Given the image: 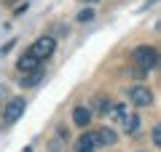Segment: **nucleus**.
<instances>
[{"label":"nucleus","instance_id":"1","mask_svg":"<svg viewBox=\"0 0 161 152\" xmlns=\"http://www.w3.org/2000/svg\"><path fill=\"white\" fill-rule=\"evenodd\" d=\"M132 64L140 69H145V72H150V69L158 64V53H156L153 45H137V48L132 51Z\"/></svg>","mask_w":161,"mask_h":152},{"label":"nucleus","instance_id":"2","mask_svg":"<svg viewBox=\"0 0 161 152\" xmlns=\"http://www.w3.org/2000/svg\"><path fill=\"white\" fill-rule=\"evenodd\" d=\"M30 51H32L35 56L43 62V59H48L54 51H57V40H54L51 35H43V38H38V40L32 43V48H30Z\"/></svg>","mask_w":161,"mask_h":152},{"label":"nucleus","instance_id":"3","mask_svg":"<svg viewBox=\"0 0 161 152\" xmlns=\"http://www.w3.org/2000/svg\"><path fill=\"white\" fill-rule=\"evenodd\" d=\"M129 101H132L134 107H148L150 101H153V94L145 85H134V88H129Z\"/></svg>","mask_w":161,"mask_h":152},{"label":"nucleus","instance_id":"4","mask_svg":"<svg viewBox=\"0 0 161 152\" xmlns=\"http://www.w3.org/2000/svg\"><path fill=\"white\" fill-rule=\"evenodd\" d=\"M24 112V101L22 99H11L6 104V109H3V118H6V123H16L19 118H22Z\"/></svg>","mask_w":161,"mask_h":152},{"label":"nucleus","instance_id":"5","mask_svg":"<svg viewBox=\"0 0 161 152\" xmlns=\"http://www.w3.org/2000/svg\"><path fill=\"white\" fill-rule=\"evenodd\" d=\"M92 118H94V109H92V107H83V104H78V107L73 109V123L80 125V128H89Z\"/></svg>","mask_w":161,"mask_h":152},{"label":"nucleus","instance_id":"6","mask_svg":"<svg viewBox=\"0 0 161 152\" xmlns=\"http://www.w3.org/2000/svg\"><path fill=\"white\" fill-rule=\"evenodd\" d=\"M38 67H40V59L35 56L32 51H24L22 56H19V62H16L19 72H32V69H38Z\"/></svg>","mask_w":161,"mask_h":152},{"label":"nucleus","instance_id":"7","mask_svg":"<svg viewBox=\"0 0 161 152\" xmlns=\"http://www.w3.org/2000/svg\"><path fill=\"white\" fill-rule=\"evenodd\" d=\"M94 147H97V134H89V131L75 141V152H94Z\"/></svg>","mask_w":161,"mask_h":152},{"label":"nucleus","instance_id":"8","mask_svg":"<svg viewBox=\"0 0 161 152\" xmlns=\"http://www.w3.org/2000/svg\"><path fill=\"white\" fill-rule=\"evenodd\" d=\"M67 128H59L57 134H54L51 144H48V152H64V147H67Z\"/></svg>","mask_w":161,"mask_h":152},{"label":"nucleus","instance_id":"9","mask_svg":"<svg viewBox=\"0 0 161 152\" xmlns=\"http://www.w3.org/2000/svg\"><path fill=\"white\" fill-rule=\"evenodd\" d=\"M94 134H97V144H102V147H113L115 141H118V136H115L113 128H99V131H94Z\"/></svg>","mask_w":161,"mask_h":152},{"label":"nucleus","instance_id":"10","mask_svg":"<svg viewBox=\"0 0 161 152\" xmlns=\"http://www.w3.org/2000/svg\"><path fill=\"white\" fill-rule=\"evenodd\" d=\"M92 109H94V115H108L110 109H113V104H110V99H105V96H97L94 104H92Z\"/></svg>","mask_w":161,"mask_h":152},{"label":"nucleus","instance_id":"11","mask_svg":"<svg viewBox=\"0 0 161 152\" xmlns=\"http://www.w3.org/2000/svg\"><path fill=\"white\" fill-rule=\"evenodd\" d=\"M40 78H43V69L38 67V69H32L30 75H24V78H19V83H22L24 88H30V85H35V83H38Z\"/></svg>","mask_w":161,"mask_h":152},{"label":"nucleus","instance_id":"12","mask_svg":"<svg viewBox=\"0 0 161 152\" xmlns=\"http://www.w3.org/2000/svg\"><path fill=\"white\" fill-rule=\"evenodd\" d=\"M121 123H124V131H126V134H137V128H140V118L137 115H126Z\"/></svg>","mask_w":161,"mask_h":152},{"label":"nucleus","instance_id":"13","mask_svg":"<svg viewBox=\"0 0 161 152\" xmlns=\"http://www.w3.org/2000/svg\"><path fill=\"white\" fill-rule=\"evenodd\" d=\"M110 112H113V118H115V120H124V118L129 115V109H126V104H115Z\"/></svg>","mask_w":161,"mask_h":152},{"label":"nucleus","instance_id":"14","mask_svg":"<svg viewBox=\"0 0 161 152\" xmlns=\"http://www.w3.org/2000/svg\"><path fill=\"white\" fill-rule=\"evenodd\" d=\"M153 144H158V147H161V123H158V125H153Z\"/></svg>","mask_w":161,"mask_h":152},{"label":"nucleus","instance_id":"15","mask_svg":"<svg viewBox=\"0 0 161 152\" xmlns=\"http://www.w3.org/2000/svg\"><path fill=\"white\" fill-rule=\"evenodd\" d=\"M92 16H94V11H92V8H86V11H80V13H78V22H89Z\"/></svg>","mask_w":161,"mask_h":152},{"label":"nucleus","instance_id":"16","mask_svg":"<svg viewBox=\"0 0 161 152\" xmlns=\"http://www.w3.org/2000/svg\"><path fill=\"white\" fill-rule=\"evenodd\" d=\"M11 48H14V40H8V43L3 45V51H0V53H8V51H11Z\"/></svg>","mask_w":161,"mask_h":152},{"label":"nucleus","instance_id":"17","mask_svg":"<svg viewBox=\"0 0 161 152\" xmlns=\"http://www.w3.org/2000/svg\"><path fill=\"white\" fill-rule=\"evenodd\" d=\"M24 11H27V3H22V6H19V8H16V11H14V13H16V16H22V13H24Z\"/></svg>","mask_w":161,"mask_h":152},{"label":"nucleus","instance_id":"18","mask_svg":"<svg viewBox=\"0 0 161 152\" xmlns=\"http://www.w3.org/2000/svg\"><path fill=\"white\" fill-rule=\"evenodd\" d=\"M22 152H32V147H24V149H22Z\"/></svg>","mask_w":161,"mask_h":152},{"label":"nucleus","instance_id":"19","mask_svg":"<svg viewBox=\"0 0 161 152\" xmlns=\"http://www.w3.org/2000/svg\"><path fill=\"white\" fill-rule=\"evenodd\" d=\"M86 3H97V0H86Z\"/></svg>","mask_w":161,"mask_h":152},{"label":"nucleus","instance_id":"20","mask_svg":"<svg viewBox=\"0 0 161 152\" xmlns=\"http://www.w3.org/2000/svg\"><path fill=\"white\" fill-rule=\"evenodd\" d=\"M158 64H161V59H158Z\"/></svg>","mask_w":161,"mask_h":152}]
</instances>
